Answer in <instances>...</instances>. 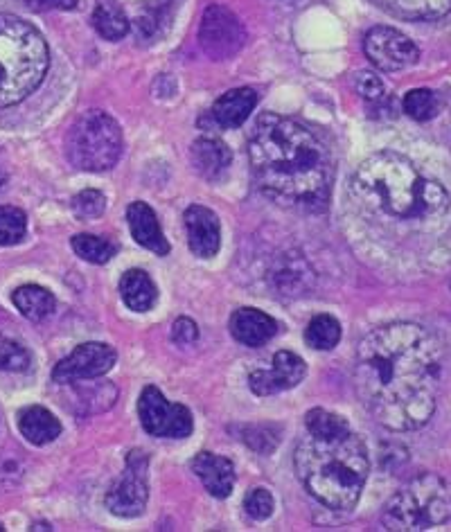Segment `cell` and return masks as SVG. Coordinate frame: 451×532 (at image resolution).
I'll return each mask as SVG.
<instances>
[{
    "label": "cell",
    "instance_id": "1",
    "mask_svg": "<svg viewBox=\"0 0 451 532\" xmlns=\"http://www.w3.org/2000/svg\"><path fill=\"white\" fill-rule=\"evenodd\" d=\"M440 375L442 348L422 325H382L357 348V393L366 411L391 431L422 429L433 418Z\"/></svg>",
    "mask_w": 451,
    "mask_h": 532
},
{
    "label": "cell",
    "instance_id": "2",
    "mask_svg": "<svg viewBox=\"0 0 451 532\" xmlns=\"http://www.w3.org/2000/svg\"><path fill=\"white\" fill-rule=\"evenodd\" d=\"M249 158L264 197L294 210H325L334 161L323 140L305 124L276 113L260 115L249 138Z\"/></svg>",
    "mask_w": 451,
    "mask_h": 532
},
{
    "label": "cell",
    "instance_id": "3",
    "mask_svg": "<svg viewBox=\"0 0 451 532\" xmlns=\"http://www.w3.org/2000/svg\"><path fill=\"white\" fill-rule=\"evenodd\" d=\"M350 197L368 221L409 228L413 233L442 228L451 212L447 190L395 152L366 158L352 174Z\"/></svg>",
    "mask_w": 451,
    "mask_h": 532
},
{
    "label": "cell",
    "instance_id": "4",
    "mask_svg": "<svg viewBox=\"0 0 451 532\" xmlns=\"http://www.w3.org/2000/svg\"><path fill=\"white\" fill-rule=\"evenodd\" d=\"M300 483L330 510H352L370 472L368 449L350 424L325 409L305 415V436L294 454Z\"/></svg>",
    "mask_w": 451,
    "mask_h": 532
},
{
    "label": "cell",
    "instance_id": "5",
    "mask_svg": "<svg viewBox=\"0 0 451 532\" xmlns=\"http://www.w3.org/2000/svg\"><path fill=\"white\" fill-rule=\"evenodd\" d=\"M50 52L41 32L14 14H0V109L19 104L43 82Z\"/></svg>",
    "mask_w": 451,
    "mask_h": 532
},
{
    "label": "cell",
    "instance_id": "6",
    "mask_svg": "<svg viewBox=\"0 0 451 532\" xmlns=\"http://www.w3.org/2000/svg\"><path fill=\"white\" fill-rule=\"evenodd\" d=\"M451 519V485L438 474H422L404 485L384 510V526L393 532H420Z\"/></svg>",
    "mask_w": 451,
    "mask_h": 532
},
{
    "label": "cell",
    "instance_id": "7",
    "mask_svg": "<svg viewBox=\"0 0 451 532\" xmlns=\"http://www.w3.org/2000/svg\"><path fill=\"white\" fill-rule=\"evenodd\" d=\"M122 154L120 124L104 111H88L70 127L66 156L77 170L106 172Z\"/></svg>",
    "mask_w": 451,
    "mask_h": 532
},
{
    "label": "cell",
    "instance_id": "8",
    "mask_svg": "<svg viewBox=\"0 0 451 532\" xmlns=\"http://www.w3.org/2000/svg\"><path fill=\"white\" fill-rule=\"evenodd\" d=\"M138 418L149 436L156 438H188L194 422L183 404L167 402L156 386H147L138 399Z\"/></svg>",
    "mask_w": 451,
    "mask_h": 532
},
{
    "label": "cell",
    "instance_id": "9",
    "mask_svg": "<svg viewBox=\"0 0 451 532\" xmlns=\"http://www.w3.org/2000/svg\"><path fill=\"white\" fill-rule=\"evenodd\" d=\"M147 496V456L143 451H131L125 472L109 487L104 503L116 517L131 519L145 512Z\"/></svg>",
    "mask_w": 451,
    "mask_h": 532
},
{
    "label": "cell",
    "instance_id": "10",
    "mask_svg": "<svg viewBox=\"0 0 451 532\" xmlns=\"http://www.w3.org/2000/svg\"><path fill=\"white\" fill-rule=\"evenodd\" d=\"M246 32L237 16L221 5H210L203 12L199 43L210 59H231L244 48Z\"/></svg>",
    "mask_w": 451,
    "mask_h": 532
},
{
    "label": "cell",
    "instance_id": "11",
    "mask_svg": "<svg viewBox=\"0 0 451 532\" xmlns=\"http://www.w3.org/2000/svg\"><path fill=\"white\" fill-rule=\"evenodd\" d=\"M364 52L370 64L384 70V73H397V70L409 68L420 57L418 46L406 34L395 28H386V25H379L366 34Z\"/></svg>",
    "mask_w": 451,
    "mask_h": 532
},
{
    "label": "cell",
    "instance_id": "12",
    "mask_svg": "<svg viewBox=\"0 0 451 532\" xmlns=\"http://www.w3.org/2000/svg\"><path fill=\"white\" fill-rule=\"evenodd\" d=\"M116 361L118 354L111 345L82 343L66 359L57 363L55 370H52V379L57 384H77V381L97 379L116 366Z\"/></svg>",
    "mask_w": 451,
    "mask_h": 532
},
{
    "label": "cell",
    "instance_id": "13",
    "mask_svg": "<svg viewBox=\"0 0 451 532\" xmlns=\"http://www.w3.org/2000/svg\"><path fill=\"white\" fill-rule=\"evenodd\" d=\"M307 375L305 361L296 352L280 350L273 354V363L269 370H255L249 377V386L255 395L267 397L278 395L282 390L296 388Z\"/></svg>",
    "mask_w": 451,
    "mask_h": 532
},
{
    "label": "cell",
    "instance_id": "14",
    "mask_svg": "<svg viewBox=\"0 0 451 532\" xmlns=\"http://www.w3.org/2000/svg\"><path fill=\"white\" fill-rule=\"evenodd\" d=\"M183 221L190 251L201 260L215 257L221 246V228L215 212L206 206H190L185 210Z\"/></svg>",
    "mask_w": 451,
    "mask_h": 532
},
{
    "label": "cell",
    "instance_id": "15",
    "mask_svg": "<svg viewBox=\"0 0 451 532\" xmlns=\"http://www.w3.org/2000/svg\"><path fill=\"white\" fill-rule=\"evenodd\" d=\"M192 472L199 476V481L212 496H217V499L231 496L237 476L235 465L228 458L210 454V451H201L192 460Z\"/></svg>",
    "mask_w": 451,
    "mask_h": 532
},
{
    "label": "cell",
    "instance_id": "16",
    "mask_svg": "<svg viewBox=\"0 0 451 532\" xmlns=\"http://www.w3.org/2000/svg\"><path fill=\"white\" fill-rule=\"evenodd\" d=\"M228 330L235 336V341H240L242 345L260 348V345L269 343L278 334V323L269 314L260 312V309L242 307L231 316Z\"/></svg>",
    "mask_w": 451,
    "mask_h": 532
},
{
    "label": "cell",
    "instance_id": "17",
    "mask_svg": "<svg viewBox=\"0 0 451 532\" xmlns=\"http://www.w3.org/2000/svg\"><path fill=\"white\" fill-rule=\"evenodd\" d=\"M127 221L131 228V235H134L136 242L152 251L156 255H167L170 253V242H167L163 235V228L158 224L156 212L147 206L143 201L131 203L127 210Z\"/></svg>",
    "mask_w": 451,
    "mask_h": 532
},
{
    "label": "cell",
    "instance_id": "18",
    "mask_svg": "<svg viewBox=\"0 0 451 532\" xmlns=\"http://www.w3.org/2000/svg\"><path fill=\"white\" fill-rule=\"evenodd\" d=\"M192 167L197 170L206 181H219L221 176L231 167L233 154L226 143H221L219 138H199L192 145Z\"/></svg>",
    "mask_w": 451,
    "mask_h": 532
},
{
    "label": "cell",
    "instance_id": "19",
    "mask_svg": "<svg viewBox=\"0 0 451 532\" xmlns=\"http://www.w3.org/2000/svg\"><path fill=\"white\" fill-rule=\"evenodd\" d=\"M255 104H258V95L251 88H233L219 97L210 115L221 129H237L253 113Z\"/></svg>",
    "mask_w": 451,
    "mask_h": 532
},
{
    "label": "cell",
    "instance_id": "20",
    "mask_svg": "<svg viewBox=\"0 0 451 532\" xmlns=\"http://www.w3.org/2000/svg\"><path fill=\"white\" fill-rule=\"evenodd\" d=\"M370 3L404 21L440 19L451 12V0H370Z\"/></svg>",
    "mask_w": 451,
    "mask_h": 532
},
{
    "label": "cell",
    "instance_id": "21",
    "mask_svg": "<svg viewBox=\"0 0 451 532\" xmlns=\"http://www.w3.org/2000/svg\"><path fill=\"white\" fill-rule=\"evenodd\" d=\"M120 296L131 312H149L158 300V289L154 280L147 276L143 269H129L125 276L120 278Z\"/></svg>",
    "mask_w": 451,
    "mask_h": 532
},
{
    "label": "cell",
    "instance_id": "22",
    "mask_svg": "<svg viewBox=\"0 0 451 532\" xmlns=\"http://www.w3.org/2000/svg\"><path fill=\"white\" fill-rule=\"evenodd\" d=\"M314 280V273L303 257H282L271 273V282L276 291L289 296H305Z\"/></svg>",
    "mask_w": 451,
    "mask_h": 532
},
{
    "label": "cell",
    "instance_id": "23",
    "mask_svg": "<svg viewBox=\"0 0 451 532\" xmlns=\"http://www.w3.org/2000/svg\"><path fill=\"white\" fill-rule=\"evenodd\" d=\"M19 431L21 436L32 445L43 447L48 442L57 440L61 433L59 420L43 406H28L19 413Z\"/></svg>",
    "mask_w": 451,
    "mask_h": 532
},
{
    "label": "cell",
    "instance_id": "24",
    "mask_svg": "<svg viewBox=\"0 0 451 532\" xmlns=\"http://www.w3.org/2000/svg\"><path fill=\"white\" fill-rule=\"evenodd\" d=\"M93 28L106 41H120L129 32V16L116 0H97Z\"/></svg>",
    "mask_w": 451,
    "mask_h": 532
},
{
    "label": "cell",
    "instance_id": "25",
    "mask_svg": "<svg viewBox=\"0 0 451 532\" xmlns=\"http://www.w3.org/2000/svg\"><path fill=\"white\" fill-rule=\"evenodd\" d=\"M12 303L25 318H30V321H43V318H48L57 307L55 296L39 285L19 287L12 294Z\"/></svg>",
    "mask_w": 451,
    "mask_h": 532
},
{
    "label": "cell",
    "instance_id": "26",
    "mask_svg": "<svg viewBox=\"0 0 451 532\" xmlns=\"http://www.w3.org/2000/svg\"><path fill=\"white\" fill-rule=\"evenodd\" d=\"M305 341L314 350H332L341 341V325L330 314H318L309 321Z\"/></svg>",
    "mask_w": 451,
    "mask_h": 532
},
{
    "label": "cell",
    "instance_id": "27",
    "mask_svg": "<svg viewBox=\"0 0 451 532\" xmlns=\"http://www.w3.org/2000/svg\"><path fill=\"white\" fill-rule=\"evenodd\" d=\"M73 251L82 257V260L91 264H106L111 257H116L118 246L106 237L95 235H75L73 237Z\"/></svg>",
    "mask_w": 451,
    "mask_h": 532
},
{
    "label": "cell",
    "instance_id": "28",
    "mask_svg": "<svg viewBox=\"0 0 451 532\" xmlns=\"http://www.w3.org/2000/svg\"><path fill=\"white\" fill-rule=\"evenodd\" d=\"M28 233V217L12 206L0 208V246H14Z\"/></svg>",
    "mask_w": 451,
    "mask_h": 532
},
{
    "label": "cell",
    "instance_id": "29",
    "mask_svg": "<svg viewBox=\"0 0 451 532\" xmlns=\"http://www.w3.org/2000/svg\"><path fill=\"white\" fill-rule=\"evenodd\" d=\"M404 113L418 122H427L438 113V97L429 88H415L404 95Z\"/></svg>",
    "mask_w": 451,
    "mask_h": 532
},
{
    "label": "cell",
    "instance_id": "30",
    "mask_svg": "<svg viewBox=\"0 0 451 532\" xmlns=\"http://www.w3.org/2000/svg\"><path fill=\"white\" fill-rule=\"evenodd\" d=\"M32 368L30 352L19 341L7 339L0 334V370L7 372H28Z\"/></svg>",
    "mask_w": 451,
    "mask_h": 532
},
{
    "label": "cell",
    "instance_id": "31",
    "mask_svg": "<svg viewBox=\"0 0 451 532\" xmlns=\"http://www.w3.org/2000/svg\"><path fill=\"white\" fill-rule=\"evenodd\" d=\"M280 440V429L273 424H253L244 429V442L258 454H271Z\"/></svg>",
    "mask_w": 451,
    "mask_h": 532
},
{
    "label": "cell",
    "instance_id": "32",
    "mask_svg": "<svg viewBox=\"0 0 451 532\" xmlns=\"http://www.w3.org/2000/svg\"><path fill=\"white\" fill-rule=\"evenodd\" d=\"M73 212L79 219H97L104 215L106 210V197L100 190H84L73 197Z\"/></svg>",
    "mask_w": 451,
    "mask_h": 532
},
{
    "label": "cell",
    "instance_id": "33",
    "mask_svg": "<svg viewBox=\"0 0 451 532\" xmlns=\"http://www.w3.org/2000/svg\"><path fill=\"white\" fill-rule=\"evenodd\" d=\"M244 508L246 514L255 521L269 519L273 512V496L269 490H264V487H255V490H251L249 496L244 499Z\"/></svg>",
    "mask_w": 451,
    "mask_h": 532
},
{
    "label": "cell",
    "instance_id": "34",
    "mask_svg": "<svg viewBox=\"0 0 451 532\" xmlns=\"http://www.w3.org/2000/svg\"><path fill=\"white\" fill-rule=\"evenodd\" d=\"M355 88L364 100H370V102L382 100V95H384L382 79H379L375 73H368V70H361V73H357Z\"/></svg>",
    "mask_w": 451,
    "mask_h": 532
},
{
    "label": "cell",
    "instance_id": "35",
    "mask_svg": "<svg viewBox=\"0 0 451 532\" xmlns=\"http://www.w3.org/2000/svg\"><path fill=\"white\" fill-rule=\"evenodd\" d=\"M172 339L179 345H190L199 339L197 323L190 321V318H179L172 327Z\"/></svg>",
    "mask_w": 451,
    "mask_h": 532
},
{
    "label": "cell",
    "instance_id": "36",
    "mask_svg": "<svg viewBox=\"0 0 451 532\" xmlns=\"http://www.w3.org/2000/svg\"><path fill=\"white\" fill-rule=\"evenodd\" d=\"M32 12H48V10H75L77 0H21Z\"/></svg>",
    "mask_w": 451,
    "mask_h": 532
},
{
    "label": "cell",
    "instance_id": "37",
    "mask_svg": "<svg viewBox=\"0 0 451 532\" xmlns=\"http://www.w3.org/2000/svg\"><path fill=\"white\" fill-rule=\"evenodd\" d=\"M5 185H7V176H5L3 170H0V192L5 190Z\"/></svg>",
    "mask_w": 451,
    "mask_h": 532
}]
</instances>
